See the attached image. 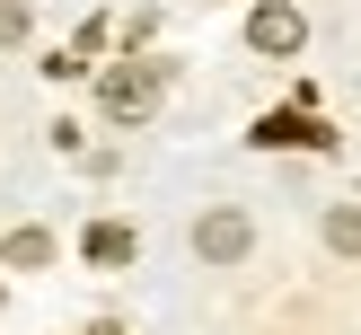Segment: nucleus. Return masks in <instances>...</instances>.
I'll use <instances>...</instances> for the list:
<instances>
[{
    "mask_svg": "<svg viewBox=\"0 0 361 335\" xmlns=\"http://www.w3.org/2000/svg\"><path fill=\"white\" fill-rule=\"evenodd\" d=\"M247 44H256V53H300L309 27H300L291 0H264V9H247Z\"/></svg>",
    "mask_w": 361,
    "mask_h": 335,
    "instance_id": "obj_3",
    "label": "nucleus"
},
{
    "mask_svg": "<svg viewBox=\"0 0 361 335\" xmlns=\"http://www.w3.org/2000/svg\"><path fill=\"white\" fill-rule=\"evenodd\" d=\"M0 264H9V274H44V264H53V238H44V229H9Z\"/></svg>",
    "mask_w": 361,
    "mask_h": 335,
    "instance_id": "obj_4",
    "label": "nucleus"
},
{
    "mask_svg": "<svg viewBox=\"0 0 361 335\" xmlns=\"http://www.w3.org/2000/svg\"><path fill=\"white\" fill-rule=\"evenodd\" d=\"M88 264H133V229H123V221H88Z\"/></svg>",
    "mask_w": 361,
    "mask_h": 335,
    "instance_id": "obj_5",
    "label": "nucleus"
},
{
    "mask_svg": "<svg viewBox=\"0 0 361 335\" xmlns=\"http://www.w3.org/2000/svg\"><path fill=\"white\" fill-rule=\"evenodd\" d=\"M159 88H168L159 62H115L97 80V106H106V123H150L159 115Z\"/></svg>",
    "mask_w": 361,
    "mask_h": 335,
    "instance_id": "obj_1",
    "label": "nucleus"
},
{
    "mask_svg": "<svg viewBox=\"0 0 361 335\" xmlns=\"http://www.w3.org/2000/svg\"><path fill=\"white\" fill-rule=\"evenodd\" d=\"M256 141H317V150H326L335 133H326V123H300V115H274V123H264Z\"/></svg>",
    "mask_w": 361,
    "mask_h": 335,
    "instance_id": "obj_7",
    "label": "nucleus"
},
{
    "mask_svg": "<svg viewBox=\"0 0 361 335\" xmlns=\"http://www.w3.org/2000/svg\"><path fill=\"white\" fill-rule=\"evenodd\" d=\"M247 247H256V221H247V212H203V221H194V256H203V264H238L247 256Z\"/></svg>",
    "mask_w": 361,
    "mask_h": 335,
    "instance_id": "obj_2",
    "label": "nucleus"
},
{
    "mask_svg": "<svg viewBox=\"0 0 361 335\" xmlns=\"http://www.w3.org/2000/svg\"><path fill=\"white\" fill-rule=\"evenodd\" d=\"M27 35H35V9L27 0H0V44H27Z\"/></svg>",
    "mask_w": 361,
    "mask_h": 335,
    "instance_id": "obj_8",
    "label": "nucleus"
},
{
    "mask_svg": "<svg viewBox=\"0 0 361 335\" xmlns=\"http://www.w3.org/2000/svg\"><path fill=\"white\" fill-rule=\"evenodd\" d=\"M326 247H335V256H361V203H335L326 212Z\"/></svg>",
    "mask_w": 361,
    "mask_h": 335,
    "instance_id": "obj_6",
    "label": "nucleus"
}]
</instances>
